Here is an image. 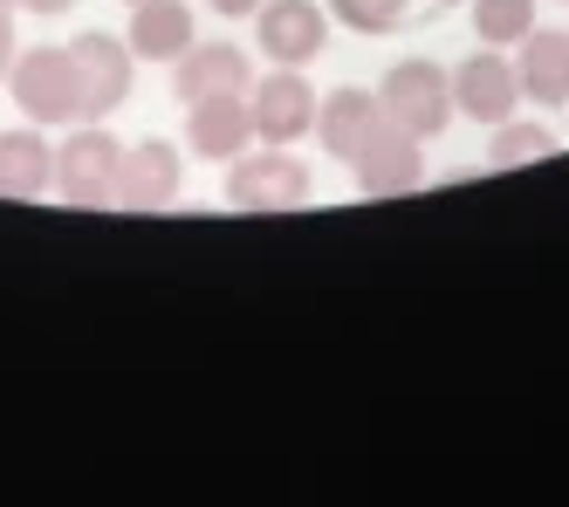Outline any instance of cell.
I'll use <instances>...</instances> for the list:
<instances>
[{
    "mask_svg": "<svg viewBox=\"0 0 569 507\" xmlns=\"http://www.w3.org/2000/svg\"><path fill=\"white\" fill-rule=\"evenodd\" d=\"M343 165H350V179H357L363 192H378V199H391V192H412V186H419V172H426L419 138H412V131H398L391 117H378L371 131L357 138V151H350Z\"/></svg>",
    "mask_w": 569,
    "mask_h": 507,
    "instance_id": "277c9868",
    "label": "cell"
},
{
    "mask_svg": "<svg viewBox=\"0 0 569 507\" xmlns=\"http://www.w3.org/2000/svg\"><path fill=\"white\" fill-rule=\"evenodd\" d=\"M117 172H124V145L110 131H76L69 145H56V186L69 206H117Z\"/></svg>",
    "mask_w": 569,
    "mask_h": 507,
    "instance_id": "3957f363",
    "label": "cell"
},
{
    "mask_svg": "<svg viewBox=\"0 0 569 507\" xmlns=\"http://www.w3.org/2000/svg\"><path fill=\"white\" fill-rule=\"evenodd\" d=\"M254 90V69L233 41H192L179 56V97L186 103H207V97H248Z\"/></svg>",
    "mask_w": 569,
    "mask_h": 507,
    "instance_id": "8fae6325",
    "label": "cell"
},
{
    "mask_svg": "<svg viewBox=\"0 0 569 507\" xmlns=\"http://www.w3.org/2000/svg\"><path fill=\"white\" fill-rule=\"evenodd\" d=\"M330 41V14L316 0H261V56H274L281 69H302L322 56Z\"/></svg>",
    "mask_w": 569,
    "mask_h": 507,
    "instance_id": "9c48e42d",
    "label": "cell"
},
{
    "mask_svg": "<svg viewBox=\"0 0 569 507\" xmlns=\"http://www.w3.org/2000/svg\"><path fill=\"white\" fill-rule=\"evenodd\" d=\"M14 62H21V56H14V28H8V14H0V82L14 76Z\"/></svg>",
    "mask_w": 569,
    "mask_h": 507,
    "instance_id": "d6986e66",
    "label": "cell"
},
{
    "mask_svg": "<svg viewBox=\"0 0 569 507\" xmlns=\"http://www.w3.org/2000/svg\"><path fill=\"white\" fill-rule=\"evenodd\" d=\"M378 103L398 131H412L419 145L446 131V117H453V76L439 62H398L385 82H378Z\"/></svg>",
    "mask_w": 569,
    "mask_h": 507,
    "instance_id": "7a4b0ae2",
    "label": "cell"
},
{
    "mask_svg": "<svg viewBox=\"0 0 569 507\" xmlns=\"http://www.w3.org/2000/svg\"><path fill=\"white\" fill-rule=\"evenodd\" d=\"M14 8H28V14H69L76 0H14Z\"/></svg>",
    "mask_w": 569,
    "mask_h": 507,
    "instance_id": "44dd1931",
    "label": "cell"
},
{
    "mask_svg": "<svg viewBox=\"0 0 569 507\" xmlns=\"http://www.w3.org/2000/svg\"><path fill=\"white\" fill-rule=\"evenodd\" d=\"M515 76H521V97H536V103H569V34L528 28V34H521V56H515Z\"/></svg>",
    "mask_w": 569,
    "mask_h": 507,
    "instance_id": "5bb4252c",
    "label": "cell"
},
{
    "mask_svg": "<svg viewBox=\"0 0 569 507\" xmlns=\"http://www.w3.org/2000/svg\"><path fill=\"white\" fill-rule=\"evenodd\" d=\"M69 56H76V76H83V117H110L131 97V41L90 28L69 41Z\"/></svg>",
    "mask_w": 569,
    "mask_h": 507,
    "instance_id": "8992f818",
    "label": "cell"
},
{
    "mask_svg": "<svg viewBox=\"0 0 569 507\" xmlns=\"http://www.w3.org/2000/svg\"><path fill=\"white\" fill-rule=\"evenodd\" d=\"M521 103V76L501 49H480L453 69V110H467L473 123H508Z\"/></svg>",
    "mask_w": 569,
    "mask_h": 507,
    "instance_id": "ba28073f",
    "label": "cell"
},
{
    "mask_svg": "<svg viewBox=\"0 0 569 507\" xmlns=\"http://www.w3.org/2000/svg\"><path fill=\"white\" fill-rule=\"evenodd\" d=\"M227 199L248 213H296L309 199V165L296 151H254L227 172Z\"/></svg>",
    "mask_w": 569,
    "mask_h": 507,
    "instance_id": "5b68a950",
    "label": "cell"
},
{
    "mask_svg": "<svg viewBox=\"0 0 569 507\" xmlns=\"http://www.w3.org/2000/svg\"><path fill=\"white\" fill-rule=\"evenodd\" d=\"M405 8H412V0H330V14L350 21L357 34H385V28H398Z\"/></svg>",
    "mask_w": 569,
    "mask_h": 507,
    "instance_id": "ac0fdd59",
    "label": "cell"
},
{
    "mask_svg": "<svg viewBox=\"0 0 569 507\" xmlns=\"http://www.w3.org/2000/svg\"><path fill=\"white\" fill-rule=\"evenodd\" d=\"M179 199V151L166 138H144L124 151V172H117V206L131 213H158V206Z\"/></svg>",
    "mask_w": 569,
    "mask_h": 507,
    "instance_id": "30bf717a",
    "label": "cell"
},
{
    "mask_svg": "<svg viewBox=\"0 0 569 507\" xmlns=\"http://www.w3.org/2000/svg\"><path fill=\"white\" fill-rule=\"evenodd\" d=\"M131 56L144 62H179L192 49V14H186V0H138L131 8Z\"/></svg>",
    "mask_w": 569,
    "mask_h": 507,
    "instance_id": "9a60e30c",
    "label": "cell"
},
{
    "mask_svg": "<svg viewBox=\"0 0 569 507\" xmlns=\"http://www.w3.org/2000/svg\"><path fill=\"white\" fill-rule=\"evenodd\" d=\"M56 186V145L34 131H0V199H42Z\"/></svg>",
    "mask_w": 569,
    "mask_h": 507,
    "instance_id": "4fadbf2b",
    "label": "cell"
},
{
    "mask_svg": "<svg viewBox=\"0 0 569 507\" xmlns=\"http://www.w3.org/2000/svg\"><path fill=\"white\" fill-rule=\"evenodd\" d=\"M528 28H536V0H473V34L480 41H521Z\"/></svg>",
    "mask_w": 569,
    "mask_h": 507,
    "instance_id": "2e32d148",
    "label": "cell"
},
{
    "mask_svg": "<svg viewBox=\"0 0 569 507\" xmlns=\"http://www.w3.org/2000/svg\"><path fill=\"white\" fill-rule=\"evenodd\" d=\"M131 8H138V0H131Z\"/></svg>",
    "mask_w": 569,
    "mask_h": 507,
    "instance_id": "cb8c5ba5",
    "label": "cell"
},
{
    "mask_svg": "<svg viewBox=\"0 0 569 507\" xmlns=\"http://www.w3.org/2000/svg\"><path fill=\"white\" fill-rule=\"evenodd\" d=\"M495 165H536V158H556V131L542 123H495Z\"/></svg>",
    "mask_w": 569,
    "mask_h": 507,
    "instance_id": "e0dca14e",
    "label": "cell"
},
{
    "mask_svg": "<svg viewBox=\"0 0 569 507\" xmlns=\"http://www.w3.org/2000/svg\"><path fill=\"white\" fill-rule=\"evenodd\" d=\"M439 8H453V0H439Z\"/></svg>",
    "mask_w": 569,
    "mask_h": 507,
    "instance_id": "603a6c76",
    "label": "cell"
},
{
    "mask_svg": "<svg viewBox=\"0 0 569 507\" xmlns=\"http://www.w3.org/2000/svg\"><path fill=\"white\" fill-rule=\"evenodd\" d=\"M8 8H14V0H0V14H8Z\"/></svg>",
    "mask_w": 569,
    "mask_h": 507,
    "instance_id": "7402d4cb",
    "label": "cell"
},
{
    "mask_svg": "<svg viewBox=\"0 0 569 507\" xmlns=\"http://www.w3.org/2000/svg\"><path fill=\"white\" fill-rule=\"evenodd\" d=\"M207 8H213V14H233V21H240V14H261V0H207Z\"/></svg>",
    "mask_w": 569,
    "mask_h": 507,
    "instance_id": "ffe728a7",
    "label": "cell"
},
{
    "mask_svg": "<svg viewBox=\"0 0 569 507\" xmlns=\"http://www.w3.org/2000/svg\"><path fill=\"white\" fill-rule=\"evenodd\" d=\"M248 117H254V138L261 145H296V138H309V123H316V90L296 69L261 76L254 90H248Z\"/></svg>",
    "mask_w": 569,
    "mask_h": 507,
    "instance_id": "52a82bcc",
    "label": "cell"
},
{
    "mask_svg": "<svg viewBox=\"0 0 569 507\" xmlns=\"http://www.w3.org/2000/svg\"><path fill=\"white\" fill-rule=\"evenodd\" d=\"M8 82L28 123H83V76L69 49H28Z\"/></svg>",
    "mask_w": 569,
    "mask_h": 507,
    "instance_id": "6da1fadb",
    "label": "cell"
},
{
    "mask_svg": "<svg viewBox=\"0 0 569 507\" xmlns=\"http://www.w3.org/2000/svg\"><path fill=\"white\" fill-rule=\"evenodd\" d=\"M254 138V117H248V97H207V103H186V145L199 158H233L248 151Z\"/></svg>",
    "mask_w": 569,
    "mask_h": 507,
    "instance_id": "7c38bea8",
    "label": "cell"
}]
</instances>
